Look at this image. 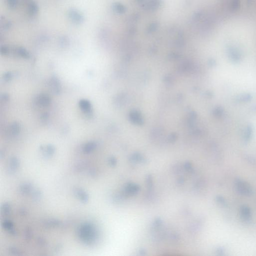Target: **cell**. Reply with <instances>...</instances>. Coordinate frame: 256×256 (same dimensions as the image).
I'll list each match as a JSON object with an SVG mask.
<instances>
[{
    "label": "cell",
    "mask_w": 256,
    "mask_h": 256,
    "mask_svg": "<svg viewBox=\"0 0 256 256\" xmlns=\"http://www.w3.org/2000/svg\"><path fill=\"white\" fill-rule=\"evenodd\" d=\"M68 16L70 19L74 24L80 25L82 24L84 21V18L82 14L75 9H72L69 10Z\"/></svg>",
    "instance_id": "1"
},
{
    "label": "cell",
    "mask_w": 256,
    "mask_h": 256,
    "mask_svg": "<svg viewBox=\"0 0 256 256\" xmlns=\"http://www.w3.org/2000/svg\"><path fill=\"white\" fill-rule=\"evenodd\" d=\"M28 4V12L30 16L35 17L37 15L39 11V8L36 3L33 1L27 3Z\"/></svg>",
    "instance_id": "2"
},
{
    "label": "cell",
    "mask_w": 256,
    "mask_h": 256,
    "mask_svg": "<svg viewBox=\"0 0 256 256\" xmlns=\"http://www.w3.org/2000/svg\"><path fill=\"white\" fill-rule=\"evenodd\" d=\"M16 52L18 54L22 56L24 58L29 57V54L28 52L25 49L22 48H19L16 50Z\"/></svg>",
    "instance_id": "3"
},
{
    "label": "cell",
    "mask_w": 256,
    "mask_h": 256,
    "mask_svg": "<svg viewBox=\"0 0 256 256\" xmlns=\"http://www.w3.org/2000/svg\"><path fill=\"white\" fill-rule=\"evenodd\" d=\"M8 6L12 9L17 8L18 4V0H6Z\"/></svg>",
    "instance_id": "4"
},
{
    "label": "cell",
    "mask_w": 256,
    "mask_h": 256,
    "mask_svg": "<svg viewBox=\"0 0 256 256\" xmlns=\"http://www.w3.org/2000/svg\"><path fill=\"white\" fill-rule=\"evenodd\" d=\"M80 105L81 107L84 110H88L90 109L91 105L88 101L85 100L81 101Z\"/></svg>",
    "instance_id": "5"
},
{
    "label": "cell",
    "mask_w": 256,
    "mask_h": 256,
    "mask_svg": "<svg viewBox=\"0 0 256 256\" xmlns=\"http://www.w3.org/2000/svg\"><path fill=\"white\" fill-rule=\"evenodd\" d=\"M40 102L41 104H42L43 105H46L48 104V103L50 102L49 98H48L46 96H43L41 97L40 99Z\"/></svg>",
    "instance_id": "6"
},
{
    "label": "cell",
    "mask_w": 256,
    "mask_h": 256,
    "mask_svg": "<svg viewBox=\"0 0 256 256\" xmlns=\"http://www.w3.org/2000/svg\"><path fill=\"white\" fill-rule=\"evenodd\" d=\"M114 8L116 11H117V12H121L123 11V9H124L121 5L116 4L114 6Z\"/></svg>",
    "instance_id": "7"
}]
</instances>
